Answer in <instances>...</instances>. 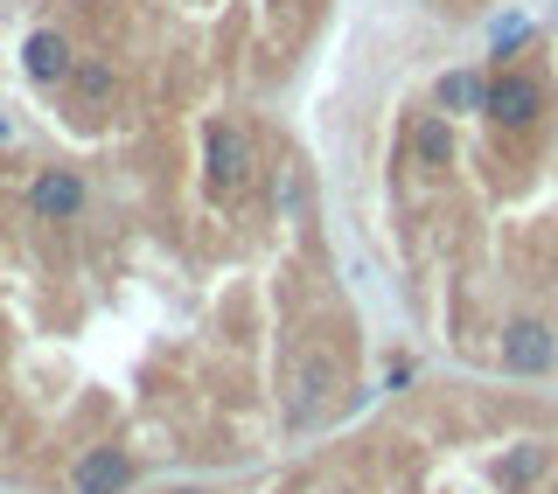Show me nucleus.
Returning a JSON list of instances; mask_svg holds the SVG:
<instances>
[{
	"instance_id": "nucleus-1",
	"label": "nucleus",
	"mask_w": 558,
	"mask_h": 494,
	"mask_svg": "<svg viewBox=\"0 0 558 494\" xmlns=\"http://www.w3.org/2000/svg\"><path fill=\"white\" fill-rule=\"evenodd\" d=\"M551 356H558V342H551L545 321H510V328H502V362H510L517 376H537V369H551Z\"/></svg>"
},
{
	"instance_id": "nucleus-2",
	"label": "nucleus",
	"mask_w": 558,
	"mask_h": 494,
	"mask_svg": "<svg viewBox=\"0 0 558 494\" xmlns=\"http://www.w3.org/2000/svg\"><path fill=\"white\" fill-rule=\"evenodd\" d=\"M28 209L43 223H70L84 209V182L70 168H49V174H35V188H28Z\"/></svg>"
},
{
	"instance_id": "nucleus-3",
	"label": "nucleus",
	"mask_w": 558,
	"mask_h": 494,
	"mask_svg": "<svg viewBox=\"0 0 558 494\" xmlns=\"http://www.w3.org/2000/svg\"><path fill=\"white\" fill-rule=\"evenodd\" d=\"M126 481H133V460L112 453V446H98V453L77 460V494H126Z\"/></svg>"
},
{
	"instance_id": "nucleus-4",
	"label": "nucleus",
	"mask_w": 558,
	"mask_h": 494,
	"mask_svg": "<svg viewBox=\"0 0 558 494\" xmlns=\"http://www.w3.org/2000/svg\"><path fill=\"white\" fill-rule=\"evenodd\" d=\"M482 112H496L502 126H523V119H537V84L531 77H496L482 91Z\"/></svg>"
},
{
	"instance_id": "nucleus-5",
	"label": "nucleus",
	"mask_w": 558,
	"mask_h": 494,
	"mask_svg": "<svg viewBox=\"0 0 558 494\" xmlns=\"http://www.w3.org/2000/svg\"><path fill=\"white\" fill-rule=\"evenodd\" d=\"M22 70L35 84H57V77H70V42L63 35H49V28H35L28 42H22Z\"/></svg>"
},
{
	"instance_id": "nucleus-6",
	"label": "nucleus",
	"mask_w": 558,
	"mask_h": 494,
	"mask_svg": "<svg viewBox=\"0 0 558 494\" xmlns=\"http://www.w3.org/2000/svg\"><path fill=\"white\" fill-rule=\"evenodd\" d=\"M203 161H209V174H217L223 188H238L244 168H252V161H244V139H238L231 126H209V133H203Z\"/></svg>"
},
{
	"instance_id": "nucleus-7",
	"label": "nucleus",
	"mask_w": 558,
	"mask_h": 494,
	"mask_svg": "<svg viewBox=\"0 0 558 494\" xmlns=\"http://www.w3.org/2000/svg\"><path fill=\"white\" fill-rule=\"evenodd\" d=\"M482 91L488 84L475 77V70H447V77L433 84V104H440V112H482Z\"/></svg>"
},
{
	"instance_id": "nucleus-8",
	"label": "nucleus",
	"mask_w": 558,
	"mask_h": 494,
	"mask_svg": "<svg viewBox=\"0 0 558 494\" xmlns=\"http://www.w3.org/2000/svg\"><path fill=\"white\" fill-rule=\"evenodd\" d=\"M418 161H453V133H447V112H433V119H418Z\"/></svg>"
},
{
	"instance_id": "nucleus-9",
	"label": "nucleus",
	"mask_w": 558,
	"mask_h": 494,
	"mask_svg": "<svg viewBox=\"0 0 558 494\" xmlns=\"http://www.w3.org/2000/svg\"><path fill=\"white\" fill-rule=\"evenodd\" d=\"M537 467H545V446H517V453H502V460H496V481L502 487H523Z\"/></svg>"
},
{
	"instance_id": "nucleus-10",
	"label": "nucleus",
	"mask_w": 558,
	"mask_h": 494,
	"mask_svg": "<svg viewBox=\"0 0 558 494\" xmlns=\"http://www.w3.org/2000/svg\"><path fill=\"white\" fill-rule=\"evenodd\" d=\"M0 133H8V126H0Z\"/></svg>"
}]
</instances>
